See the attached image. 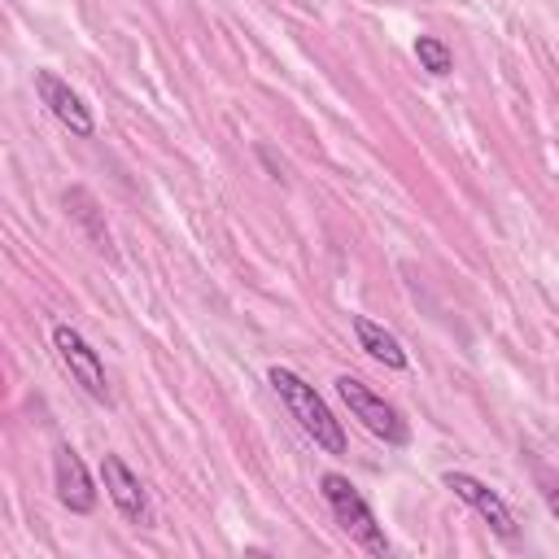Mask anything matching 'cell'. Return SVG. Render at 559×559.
<instances>
[{"label": "cell", "mask_w": 559, "mask_h": 559, "mask_svg": "<svg viewBox=\"0 0 559 559\" xmlns=\"http://www.w3.org/2000/svg\"><path fill=\"white\" fill-rule=\"evenodd\" d=\"M266 380H271L275 397L288 406V415L301 424V432H306L319 450L345 454V428H341V419L328 411V402L314 393V384H306V380H301L297 371H288V367H271Z\"/></svg>", "instance_id": "6da1fadb"}, {"label": "cell", "mask_w": 559, "mask_h": 559, "mask_svg": "<svg viewBox=\"0 0 559 559\" xmlns=\"http://www.w3.org/2000/svg\"><path fill=\"white\" fill-rule=\"evenodd\" d=\"M319 489H323V502L332 507L336 524H341L367 555H389V537H384V528L376 524V511L367 507V498L349 485V476L323 472V476H319Z\"/></svg>", "instance_id": "7a4b0ae2"}, {"label": "cell", "mask_w": 559, "mask_h": 559, "mask_svg": "<svg viewBox=\"0 0 559 559\" xmlns=\"http://www.w3.org/2000/svg\"><path fill=\"white\" fill-rule=\"evenodd\" d=\"M52 349H57V358L66 362V371L83 384V393L87 397H96V402H109V380H105V362H100V354L83 341V332L79 328H70V323H57L52 328Z\"/></svg>", "instance_id": "277c9868"}, {"label": "cell", "mask_w": 559, "mask_h": 559, "mask_svg": "<svg viewBox=\"0 0 559 559\" xmlns=\"http://www.w3.org/2000/svg\"><path fill=\"white\" fill-rule=\"evenodd\" d=\"M441 480H445V489H454V498H463L498 537H515V515H511V507L502 502L498 489H489L485 480H476V476H467V472H445Z\"/></svg>", "instance_id": "8992f818"}, {"label": "cell", "mask_w": 559, "mask_h": 559, "mask_svg": "<svg viewBox=\"0 0 559 559\" xmlns=\"http://www.w3.org/2000/svg\"><path fill=\"white\" fill-rule=\"evenodd\" d=\"M35 92H39V100L48 105V114H52L70 135H79V140H92V135H96V122H92L87 105L79 100V92H74L61 74L35 70Z\"/></svg>", "instance_id": "5b68a950"}, {"label": "cell", "mask_w": 559, "mask_h": 559, "mask_svg": "<svg viewBox=\"0 0 559 559\" xmlns=\"http://www.w3.org/2000/svg\"><path fill=\"white\" fill-rule=\"evenodd\" d=\"M336 393H341V402L354 411V419H362L367 432L384 437L389 445H406V441H411V428H406V419L397 415V406H389L380 393H371L358 376H336Z\"/></svg>", "instance_id": "3957f363"}, {"label": "cell", "mask_w": 559, "mask_h": 559, "mask_svg": "<svg viewBox=\"0 0 559 559\" xmlns=\"http://www.w3.org/2000/svg\"><path fill=\"white\" fill-rule=\"evenodd\" d=\"M415 57H419V70H428V74H450L454 70V52L445 48V39H437V35H419L415 39Z\"/></svg>", "instance_id": "8fae6325"}, {"label": "cell", "mask_w": 559, "mask_h": 559, "mask_svg": "<svg viewBox=\"0 0 559 559\" xmlns=\"http://www.w3.org/2000/svg\"><path fill=\"white\" fill-rule=\"evenodd\" d=\"M100 476H105V493H109V502L122 511L127 524H153L148 493H144L140 476L122 463V454H105V459H100Z\"/></svg>", "instance_id": "52a82bcc"}, {"label": "cell", "mask_w": 559, "mask_h": 559, "mask_svg": "<svg viewBox=\"0 0 559 559\" xmlns=\"http://www.w3.org/2000/svg\"><path fill=\"white\" fill-rule=\"evenodd\" d=\"M66 214L87 231V240H92V249L96 253H105V258H114V236H109V227H105V214H100V205H96V197L87 192V188H66Z\"/></svg>", "instance_id": "9c48e42d"}, {"label": "cell", "mask_w": 559, "mask_h": 559, "mask_svg": "<svg viewBox=\"0 0 559 559\" xmlns=\"http://www.w3.org/2000/svg\"><path fill=\"white\" fill-rule=\"evenodd\" d=\"M349 323H354V336H358V349H362V354H371L376 362H384V367H393V371L406 367V349H402V341H397L389 328H380V323L367 319V314H354Z\"/></svg>", "instance_id": "30bf717a"}, {"label": "cell", "mask_w": 559, "mask_h": 559, "mask_svg": "<svg viewBox=\"0 0 559 559\" xmlns=\"http://www.w3.org/2000/svg\"><path fill=\"white\" fill-rule=\"evenodd\" d=\"M52 485H57L61 507H70V511H79V515L96 511V489H92V476H87L83 459H79L70 445H57V454H52Z\"/></svg>", "instance_id": "ba28073f"}]
</instances>
